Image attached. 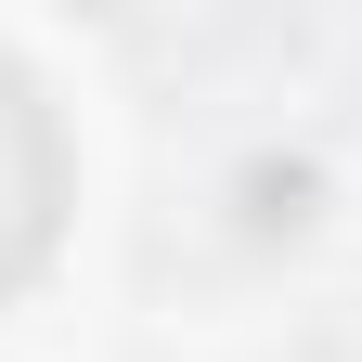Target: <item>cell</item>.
<instances>
[{
  "label": "cell",
  "mask_w": 362,
  "mask_h": 362,
  "mask_svg": "<svg viewBox=\"0 0 362 362\" xmlns=\"http://www.w3.org/2000/svg\"><path fill=\"white\" fill-rule=\"evenodd\" d=\"M52 233H65V129H52V104H39L13 65H0V298L52 259Z\"/></svg>",
  "instance_id": "1"
}]
</instances>
